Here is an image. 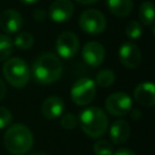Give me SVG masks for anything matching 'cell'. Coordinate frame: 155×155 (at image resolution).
I'll use <instances>...</instances> for the list:
<instances>
[{"mask_svg": "<svg viewBox=\"0 0 155 155\" xmlns=\"http://www.w3.org/2000/svg\"><path fill=\"white\" fill-rule=\"evenodd\" d=\"M63 65L57 54L45 52L40 54L33 64V76L36 82L47 85L57 81L62 75Z\"/></svg>", "mask_w": 155, "mask_h": 155, "instance_id": "cell-1", "label": "cell"}, {"mask_svg": "<svg viewBox=\"0 0 155 155\" xmlns=\"http://www.w3.org/2000/svg\"><path fill=\"white\" fill-rule=\"evenodd\" d=\"M4 144L8 153L13 155H24L33 148L34 137L25 125L15 124L5 132Z\"/></svg>", "mask_w": 155, "mask_h": 155, "instance_id": "cell-2", "label": "cell"}, {"mask_svg": "<svg viewBox=\"0 0 155 155\" xmlns=\"http://www.w3.org/2000/svg\"><path fill=\"white\" fill-rule=\"evenodd\" d=\"M78 124L85 134L91 138H99L107 132L109 120L103 109L98 107H88L80 113Z\"/></svg>", "mask_w": 155, "mask_h": 155, "instance_id": "cell-3", "label": "cell"}, {"mask_svg": "<svg viewBox=\"0 0 155 155\" xmlns=\"http://www.w3.org/2000/svg\"><path fill=\"white\" fill-rule=\"evenodd\" d=\"M2 74L7 82L16 88L24 87L30 79V69L28 64L18 57L6 59L2 67Z\"/></svg>", "mask_w": 155, "mask_h": 155, "instance_id": "cell-4", "label": "cell"}, {"mask_svg": "<svg viewBox=\"0 0 155 155\" xmlns=\"http://www.w3.org/2000/svg\"><path fill=\"white\" fill-rule=\"evenodd\" d=\"M97 92L96 82L90 78H81L74 82L70 90V98L78 105L90 104Z\"/></svg>", "mask_w": 155, "mask_h": 155, "instance_id": "cell-5", "label": "cell"}, {"mask_svg": "<svg viewBox=\"0 0 155 155\" xmlns=\"http://www.w3.org/2000/svg\"><path fill=\"white\" fill-rule=\"evenodd\" d=\"M79 25L85 33L96 35L104 31L107 27V19L101 11L96 8H88L81 13L79 18Z\"/></svg>", "mask_w": 155, "mask_h": 155, "instance_id": "cell-6", "label": "cell"}, {"mask_svg": "<svg viewBox=\"0 0 155 155\" xmlns=\"http://www.w3.org/2000/svg\"><path fill=\"white\" fill-rule=\"evenodd\" d=\"M105 109L114 116L126 115L132 109V99L125 92H114L105 99Z\"/></svg>", "mask_w": 155, "mask_h": 155, "instance_id": "cell-7", "label": "cell"}, {"mask_svg": "<svg viewBox=\"0 0 155 155\" xmlns=\"http://www.w3.org/2000/svg\"><path fill=\"white\" fill-rule=\"evenodd\" d=\"M79 50V39L71 31L62 33L56 40V51L61 58L70 59Z\"/></svg>", "mask_w": 155, "mask_h": 155, "instance_id": "cell-8", "label": "cell"}, {"mask_svg": "<svg viewBox=\"0 0 155 155\" xmlns=\"http://www.w3.org/2000/svg\"><path fill=\"white\" fill-rule=\"evenodd\" d=\"M119 59L124 67L128 69H136L140 63L142 54L137 45L132 42H125L119 48Z\"/></svg>", "mask_w": 155, "mask_h": 155, "instance_id": "cell-9", "label": "cell"}, {"mask_svg": "<svg viewBox=\"0 0 155 155\" xmlns=\"http://www.w3.org/2000/svg\"><path fill=\"white\" fill-rule=\"evenodd\" d=\"M105 57V50L103 47V45H101L97 41H90L87 44H85L84 48H82V59L84 62L92 67H99Z\"/></svg>", "mask_w": 155, "mask_h": 155, "instance_id": "cell-10", "label": "cell"}, {"mask_svg": "<svg viewBox=\"0 0 155 155\" xmlns=\"http://www.w3.org/2000/svg\"><path fill=\"white\" fill-rule=\"evenodd\" d=\"M74 13V5L70 0H54L48 8V17L56 23L68 21Z\"/></svg>", "mask_w": 155, "mask_h": 155, "instance_id": "cell-11", "label": "cell"}, {"mask_svg": "<svg viewBox=\"0 0 155 155\" xmlns=\"http://www.w3.org/2000/svg\"><path fill=\"white\" fill-rule=\"evenodd\" d=\"M23 24L22 16L18 11L13 8L5 10L0 13V28L8 34L17 33Z\"/></svg>", "mask_w": 155, "mask_h": 155, "instance_id": "cell-12", "label": "cell"}, {"mask_svg": "<svg viewBox=\"0 0 155 155\" xmlns=\"http://www.w3.org/2000/svg\"><path fill=\"white\" fill-rule=\"evenodd\" d=\"M134 101L142 107H153L155 104V87L153 82H142L133 91Z\"/></svg>", "mask_w": 155, "mask_h": 155, "instance_id": "cell-13", "label": "cell"}, {"mask_svg": "<svg viewBox=\"0 0 155 155\" xmlns=\"http://www.w3.org/2000/svg\"><path fill=\"white\" fill-rule=\"evenodd\" d=\"M64 102L58 96H51L46 98L41 105V114L48 120H54L63 114Z\"/></svg>", "mask_w": 155, "mask_h": 155, "instance_id": "cell-14", "label": "cell"}, {"mask_svg": "<svg viewBox=\"0 0 155 155\" xmlns=\"http://www.w3.org/2000/svg\"><path fill=\"white\" fill-rule=\"evenodd\" d=\"M130 125L125 120H116L113 122L109 130V137L110 140L114 144H122L130 138Z\"/></svg>", "mask_w": 155, "mask_h": 155, "instance_id": "cell-15", "label": "cell"}, {"mask_svg": "<svg viewBox=\"0 0 155 155\" xmlns=\"http://www.w3.org/2000/svg\"><path fill=\"white\" fill-rule=\"evenodd\" d=\"M105 2L109 11L116 17H126L133 8L132 0H107Z\"/></svg>", "mask_w": 155, "mask_h": 155, "instance_id": "cell-16", "label": "cell"}, {"mask_svg": "<svg viewBox=\"0 0 155 155\" xmlns=\"http://www.w3.org/2000/svg\"><path fill=\"white\" fill-rule=\"evenodd\" d=\"M138 16L139 19L143 24L145 25H153L154 24V18H155V13H154V5L151 1H143L139 6L138 10Z\"/></svg>", "mask_w": 155, "mask_h": 155, "instance_id": "cell-17", "label": "cell"}, {"mask_svg": "<svg viewBox=\"0 0 155 155\" xmlns=\"http://www.w3.org/2000/svg\"><path fill=\"white\" fill-rule=\"evenodd\" d=\"M34 44V36L29 31H21L17 34L13 41V46L19 50H29Z\"/></svg>", "mask_w": 155, "mask_h": 155, "instance_id": "cell-18", "label": "cell"}, {"mask_svg": "<svg viewBox=\"0 0 155 155\" xmlns=\"http://www.w3.org/2000/svg\"><path fill=\"white\" fill-rule=\"evenodd\" d=\"M115 81V74L113 70L110 69H102L97 73L96 75V85L101 86V87H109L114 84Z\"/></svg>", "mask_w": 155, "mask_h": 155, "instance_id": "cell-19", "label": "cell"}, {"mask_svg": "<svg viewBox=\"0 0 155 155\" xmlns=\"http://www.w3.org/2000/svg\"><path fill=\"white\" fill-rule=\"evenodd\" d=\"M13 42L10 39V36L5 34H0V62L6 61L10 54L12 53Z\"/></svg>", "mask_w": 155, "mask_h": 155, "instance_id": "cell-20", "label": "cell"}, {"mask_svg": "<svg viewBox=\"0 0 155 155\" xmlns=\"http://www.w3.org/2000/svg\"><path fill=\"white\" fill-rule=\"evenodd\" d=\"M93 153L96 155H113V144L107 139H99L93 144Z\"/></svg>", "mask_w": 155, "mask_h": 155, "instance_id": "cell-21", "label": "cell"}, {"mask_svg": "<svg viewBox=\"0 0 155 155\" xmlns=\"http://www.w3.org/2000/svg\"><path fill=\"white\" fill-rule=\"evenodd\" d=\"M125 34L132 40L139 39L142 36V25H140V23L138 21H130L126 24Z\"/></svg>", "mask_w": 155, "mask_h": 155, "instance_id": "cell-22", "label": "cell"}, {"mask_svg": "<svg viewBox=\"0 0 155 155\" xmlns=\"http://www.w3.org/2000/svg\"><path fill=\"white\" fill-rule=\"evenodd\" d=\"M61 126L65 130H74L78 126V117L73 113H65L61 117Z\"/></svg>", "mask_w": 155, "mask_h": 155, "instance_id": "cell-23", "label": "cell"}, {"mask_svg": "<svg viewBox=\"0 0 155 155\" xmlns=\"http://www.w3.org/2000/svg\"><path fill=\"white\" fill-rule=\"evenodd\" d=\"M12 121V114L11 111L5 108V107H0V130L7 127Z\"/></svg>", "mask_w": 155, "mask_h": 155, "instance_id": "cell-24", "label": "cell"}, {"mask_svg": "<svg viewBox=\"0 0 155 155\" xmlns=\"http://www.w3.org/2000/svg\"><path fill=\"white\" fill-rule=\"evenodd\" d=\"M46 11L45 10H42V8H38V10H35L34 11V13H33V17H34V19L35 21H44L45 18H46Z\"/></svg>", "mask_w": 155, "mask_h": 155, "instance_id": "cell-25", "label": "cell"}, {"mask_svg": "<svg viewBox=\"0 0 155 155\" xmlns=\"http://www.w3.org/2000/svg\"><path fill=\"white\" fill-rule=\"evenodd\" d=\"M113 155H137V154L128 148H120L115 153H113Z\"/></svg>", "mask_w": 155, "mask_h": 155, "instance_id": "cell-26", "label": "cell"}, {"mask_svg": "<svg viewBox=\"0 0 155 155\" xmlns=\"http://www.w3.org/2000/svg\"><path fill=\"white\" fill-rule=\"evenodd\" d=\"M5 94H6V85L0 79V99H2L5 97Z\"/></svg>", "mask_w": 155, "mask_h": 155, "instance_id": "cell-27", "label": "cell"}, {"mask_svg": "<svg viewBox=\"0 0 155 155\" xmlns=\"http://www.w3.org/2000/svg\"><path fill=\"white\" fill-rule=\"evenodd\" d=\"M75 1H78L79 4H82V5H90V4H94L98 0H75Z\"/></svg>", "mask_w": 155, "mask_h": 155, "instance_id": "cell-28", "label": "cell"}, {"mask_svg": "<svg viewBox=\"0 0 155 155\" xmlns=\"http://www.w3.org/2000/svg\"><path fill=\"white\" fill-rule=\"evenodd\" d=\"M140 117V111L139 110H132V119L138 120Z\"/></svg>", "mask_w": 155, "mask_h": 155, "instance_id": "cell-29", "label": "cell"}, {"mask_svg": "<svg viewBox=\"0 0 155 155\" xmlns=\"http://www.w3.org/2000/svg\"><path fill=\"white\" fill-rule=\"evenodd\" d=\"M19 1H22L23 4H28V5H29V4H34V2H36L38 0H19Z\"/></svg>", "mask_w": 155, "mask_h": 155, "instance_id": "cell-30", "label": "cell"}, {"mask_svg": "<svg viewBox=\"0 0 155 155\" xmlns=\"http://www.w3.org/2000/svg\"><path fill=\"white\" fill-rule=\"evenodd\" d=\"M29 155H46L45 153H41V151H35V153H31Z\"/></svg>", "mask_w": 155, "mask_h": 155, "instance_id": "cell-31", "label": "cell"}]
</instances>
